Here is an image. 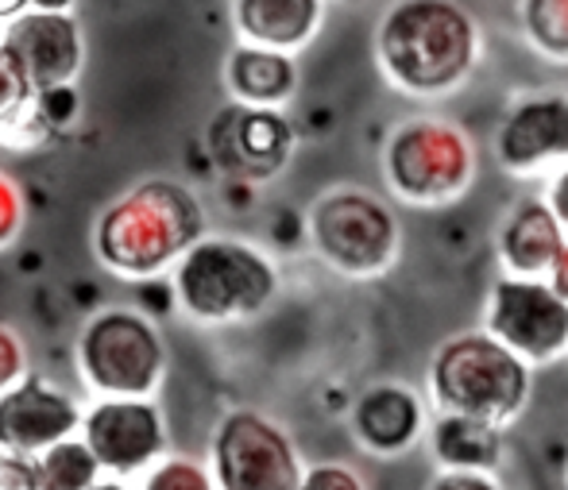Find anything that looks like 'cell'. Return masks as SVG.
Segmentation results:
<instances>
[{
    "label": "cell",
    "instance_id": "6da1fadb",
    "mask_svg": "<svg viewBox=\"0 0 568 490\" xmlns=\"http://www.w3.org/2000/svg\"><path fill=\"white\" fill-rule=\"evenodd\" d=\"M375 67L414 101L453 98L479 70L484 28L460 0H390L375 20Z\"/></svg>",
    "mask_w": 568,
    "mask_h": 490
},
{
    "label": "cell",
    "instance_id": "7a4b0ae2",
    "mask_svg": "<svg viewBox=\"0 0 568 490\" xmlns=\"http://www.w3.org/2000/svg\"><path fill=\"white\" fill-rule=\"evenodd\" d=\"M197 239H205V208L194 190L179 178H143L98 216L93 252L116 278L148 283L179 267Z\"/></svg>",
    "mask_w": 568,
    "mask_h": 490
},
{
    "label": "cell",
    "instance_id": "3957f363",
    "mask_svg": "<svg viewBox=\"0 0 568 490\" xmlns=\"http://www.w3.org/2000/svg\"><path fill=\"white\" fill-rule=\"evenodd\" d=\"M426 387L437 414H464L510 429L530 406L534 367L487 328H464L437 344Z\"/></svg>",
    "mask_w": 568,
    "mask_h": 490
},
{
    "label": "cell",
    "instance_id": "277c9868",
    "mask_svg": "<svg viewBox=\"0 0 568 490\" xmlns=\"http://www.w3.org/2000/svg\"><path fill=\"white\" fill-rule=\"evenodd\" d=\"M179 309L202 325L252 320L278 297V267L263 247L236 236H205L171 270Z\"/></svg>",
    "mask_w": 568,
    "mask_h": 490
},
{
    "label": "cell",
    "instance_id": "5b68a950",
    "mask_svg": "<svg viewBox=\"0 0 568 490\" xmlns=\"http://www.w3.org/2000/svg\"><path fill=\"white\" fill-rule=\"evenodd\" d=\"M383 182L414 208L453 205L476 186V140L456 120L406 116L383 143Z\"/></svg>",
    "mask_w": 568,
    "mask_h": 490
},
{
    "label": "cell",
    "instance_id": "8992f818",
    "mask_svg": "<svg viewBox=\"0 0 568 490\" xmlns=\"http://www.w3.org/2000/svg\"><path fill=\"white\" fill-rule=\"evenodd\" d=\"M306 239L333 275L348 283H372L398 263L403 224L379 194L337 186L310 205Z\"/></svg>",
    "mask_w": 568,
    "mask_h": 490
},
{
    "label": "cell",
    "instance_id": "52a82bcc",
    "mask_svg": "<svg viewBox=\"0 0 568 490\" xmlns=\"http://www.w3.org/2000/svg\"><path fill=\"white\" fill-rule=\"evenodd\" d=\"M78 371L98 398H151L166 371L155 320L140 309H98L78 333Z\"/></svg>",
    "mask_w": 568,
    "mask_h": 490
},
{
    "label": "cell",
    "instance_id": "ba28073f",
    "mask_svg": "<svg viewBox=\"0 0 568 490\" xmlns=\"http://www.w3.org/2000/svg\"><path fill=\"white\" fill-rule=\"evenodd\" d=\"M210 471L217 490H298L306 476L291 432L260 409H232L221 417Z\"/></svg>",
    "mask_w": 568,
    "mask_h": 490
},
{
    "label": "cell",
    "instance_id": "9c48e42d",
    "mask_svg": "<svg viewBox=\"0 0 568 490\" xmlns=\"http://www.w3.org/2000/svg\"><path fill=\"white\" fill-rule=\"evenodd\" d=\"M294 147H298V127L283 109H255V104L229 101L225 109L213 112L210 127H205L210 163L225 182L263 186L291 166Z\"/></svg>",
    "mask_w": 568,
    "mask_h": 490
},
{
    "label": "cell",
    "instance_id": "30bf717a",
    "mask_svg": "<svg viewBox=\"0 0 568 490\" xmlns=\"http://www.w3.org/2000/svg\"><path fill=\"white\" fill-rule=\"evenodd\" d=\"M484 328L530 367L568 359V302L549 278H495L484 305Z\"/></svg>",
    "mask_w": 568,
    "mask_h": 490
},
{
    "label": "cell",
    "instance_id": "8fae6325",
    "mask_svg": "<svg viewBox=\"0 0 568 490\" xmlns=\"http://www.w3.org/2000/svg\"><path fill=\"white\" fill-rule=\"evenodd\" d=\"M82 440L116 479L151 471L166 452L163 409L151 398H98L85 409Z\"/></svg>",
    "mask_w": 568,
    "mask_h": 490
},
{
    "label": "cell",
    "instance_id": "7c38bea8",
    "mask_svg": "<svg viewBox=\"0 0 568 490\" xmlns=\"http://www.w3.org/2000/svg\"><path fill=\"white\" fill-rule=\"evenodd\" d=\"M495 163L515 178H530L568 163V93H523L495 127Z\"/></svg>",
    "mask_w": 568,
    "mask_h": 490
},
{
    "label": "cell",
    "instance_id": "4fadbf2b",
    "mask_svg": "<svg viewBox=\"0 0 568 490\" xmlns=\"http://www.w3.org/2000/svg\"><path fill=\"white\" fill-rule=\"evenodd\" d=\"M82 406L74 394L54 387L43 375H23L12 390L0 394V448L20 456H43L82 432Z\"/></svg>",
    "mask_w": 568,
    "mask_h": 490
},
{
    "label": "cell",
    "instance_id": "5bb4252c",
    "mask_svg": "<svg viewBox=\"0 0 568 490\" xmlns=\"http://www.w3.org/2000/svg\"><path fill=\"white\" fill-rule=\"evenodd\" d=\"M0 43L20 59L23 74L31 78L36 93L54 90V85H74L85 62L82 28L70 12H43L28 8L16 20L4 23Z\"/></svg>",
    "mask_w": 568,
    "mask_h": 490
},
{
    "label": "cell",
    "instance_id": "9a60e30c",
    "mask_svg": "<svg viewBox=\"0 0 568 490\" xmlns=\"http://www.w3.org/2000/svg\"><path fill=\"white\" fill-rule=\"evenodd\" d=\"M348 429L367 456L398 460L429 437L426 398L406 382H372L352 398Z\"/></svg>",
    "mask_w": 568,
    "mask_h": 490
},
{
    "label": "cell",
    "instance_id": "2e32d148",
    "mask_svg": "<svg viewBox=\"0 0 568 490\" xmlns=\"http://www.w3.org/2000/svg\"><path fill=\"white\" fill-rule=\"evenodd\" d=\"M568 244V232L546 205V197H526L503 216L495 255L503 275L515 278H549Z\"/></svg>",
    "mask_w": 568,
    "mask_h": 490
},
{
    "label": "cell",
    "instance_id": "e0dca14e",
    "mask_svg": "<svg viewBox=\"0 0 568 490\" xmlns=\"http://www.w3.org/2000/svg\"><path fill=\"white\" fill-rule=\"evenodd\" d=\"M240 43L298 54L325 23V0H232Z\"/></svg>",
    "mask_w": 568,
    "mask_h": 490
},
{
    "label": "cell",
    "instance_id": "ac0fdd59",
    "mask_svg": "<svg viewBox=\"0 0 568 490\" xmlns=\"http://www.w3.org/2000/svg\"><path fill=\"white\" fill-rule=\"evenodd\" d=\"M225 85L232 101L255 109H283L298 93V62L286 51L236 43L225 59Z\"/></svg>",
    "mask_w": 568,
    "mask_h": 490
},
{
    "label": "cell",
    "instance_id": "d6986e66",
    "mask_svg": "<svg viewBox=\"0 0 568 490\" xmlns=\"http://www.w3.org/2000/svg\"><path fill=\"white\" fill-rule=\"evenodd\" d=\"M429 445L445 471H499L507 429L464 414H437L429 421Z\"/></svg>",
    "mask_w": 568,
    "mask_h": 490
},
{
    "label": "cell",
    "instance_id": "ffe728a7",
    "mask_svg": "<svg viewBox=\"0 0 568 490\" xmlns=\"http://www.w3.org/2000/svg\"><path fill=\"white\" fill-rule=\"evenodd\" d=\"M0 135H12L16 143L43 140L36 124V85L4 43H0Z\"/></svg>",
    "mask_w": 568,
    "mask_h": 490
},
{
    "label": "cell",
    "instance_id": "44dd1931",
    "mask_svg": "<svg viewBox=\"0 0 568 490\" xmlns=\"http://www.w3.org/2000/svg\"><path fill=\"white\" fill-rule=\"evenodd\" d=\"M518 23L541 62L568 67V0H518Z\"/></svg>",
    "mask_w": 568,
    "mask_h": 490
},
{
    "label": "cell",
    "instance_id": "7402d4cb",
    "mask_svg": "<svg viewBox=\"0 0 568 490\" xmlns=\"http://www.w3.org/2000/svg\"><path fill=\"white\" fill-rule=\"evenodd\" d=\"M36 460H39L43 490H90L93 483H101V471H105L82 437L62 440V445L47 448Z\"/></svg>",
    "mask_w": 568,
    "mask_h": 490
},
{
    "label": "cell",
    "instance_id": "603a6c76",
    "mask_svg": "<svg viewBox=\"0 0 568 490\" xmlns=\"http://www.w3.org/2000/svg\"><path fill=\"white\" fill-rule=\"evenodd\" d=\"M140 490H217V479L205 463L190 460V456H166L148 471Z\"/></svg>",
    "mask_w": 568,
    "mask_h": 490
},
{
    "label": "cell",
    "instance_id": "cb8c5ba5",
    "mask_svg": "<svg viewBox=\"0 0 568 490\" xmlns=\"http://www.w3.org/2000/svg\"><path fill=\"white\" fill-rule=\"evenodd\" d=\"M78 112H82V98H78L74 85H54V90L36 93V120L43 135L70 127L78 120Z\"/></svg>",
    "mask_w": 568,
    "mask_h": 490
},
{
    "label": "cell",
    "instance_id": "d4e9b609",
    "mask_svg": "<svg viewBox=\"0 0 568 490\" xmlns=\"http://www.w3.org/2000/svg\"><path fill=\"white\" fill-rule=\"evenodd\" d=\"M298 490H367V483L348 468V463L322 460V463H310Z\"/></svg>",
    "mask_w": 568,
    "mask_h": 490
},
{
    "label": "cell",
    "instance_id": "484cf974",
    "mask_svg": "<svg viewBox=\"0 0 568 490\" xmlns=\"http://www.w3.org/2000/svg\"><path fill=\"white\" fill-rule=\"evenodd\" d=\"M23 216H28V205H23L20 186L0 171V252L16 244V236L23 232Z\"/></svg>",
    "mask_w": 568,
    "mask_h": 490
},
{
    "label": "cell",
    "instance_id": "4316f807",
    "mask_svg": "<svg viewBox=\"0 0 568 490\" xmlns=\"http://www.w3.org/2000/svg\"><path fill=\"white\" fill-rule=\"evenodd\" d=\"M0 490H43L36 456L4 452L0 448Z\"/></svg>",
    "mask_w": 568,
    "mask_h": 490
},
{
    "label": "cell",
    "instance_id": "83f0119b",
    "mask_svg": "<svg viewBox=\"0 0 568 490\" xmlns=\"http://www.w3.org/2000/svg\"><path fill=\"white\" fill-rule=\"evenodd\" d=\"M28 375V348L8 325H0V394L12 390Z\"/></svg>",
    "mask_w": 568,
    "mask_h": 490
},
{
    "label": "cell",
    "instance_id": "f1b7e54d",
    "mask_svg": "<svg viewBox=\"0 0 568 490\" xmlns=\"http://www.w3.org/2000/svg\"><path fill=\"white\" fill-rule=\"evenodd\" d=\"M135 302H140V313H148L151 320L155 317H166L171 309H179V294H174V283L171 278H148V283H135Z\"/></svg>",
    "mask_w": 568,
    "mask_h": 490
},
{
    "label": "cell",
    "instance_id": "f546056e",
    "mask_svg": "<svg viewBox=\"0 0 568 490\" xmlns=\"http://www.w3.org/2000/svg\"><path fill=\"white\" fill-rule=\"evenodd\" d=\"M426 490H507L495 471H437Z\"/></svg>",
    "mask_w": 568,
    "mask_h": 490
},
{
    "label": "cell",
    "instance_id": "4dcf8cb0",
    "mask_svg": "<svg viewBox=\"0 0 568 490\" xmlns=\"http://www.w3.org/2000/svg\"><path fill=\"white\" fill-rule=\"evenodd\" d=\"M546 205L554 208V216L561 221V228L568 232V163L557 166L554 174H549V186H546Z\"/></svg>",
    "mask_w": 568,
    "mask_h": 490
},
{
    "label": "cell",
    "instance_id": "1f68e13d",
    "mask_svg": "<svg viewBox=\"0 0 568 490\" xmlns=\"http://www.w3.org/2000/svg\"><path fill=\"white\" fill-rule=\"evenodd\" d=\"M549 283H554V290L565 297L568 302V244H565V252H561V259H557V267H554V275H549Z\"/></svg>",
    "mask_w": 568,
    "mask_h": 490
},
{
    "label": "cell",
    "instance_id": "d6a6232c",
    "mask_svg": "<svg viewBox=\"0 0 568 490\" xmlns=\"http://www.w3.org/2000/svg\"><path fill=\"white\" fill-rule=\"evenodd\" d=\"M36 4V0H0V23L16 20L20 12H28V8Z\"/></svg>",
    "mask_w": 568,
    "mask_h": 490
},
{
    "label": "cell",
    "instance_id": "836d02e7",
    "mask_svg": "<svg viewBox=\"0 0 568 490\" xmlns=\"http://www.w3.org/2000/svg\"><path fill=\"white\" fill-rule=\"evenodd\" d=\"M31 8H43V12H70L74 0H36Z\"/></svg>",
    "mask_w": 568,
    "mask_h": 490
},
{
    "label": "cell",
    "instance_id": "e575fe53",
    "mask_svg": "<svg viewBox=\"0 0 568 490\" xmlns=\"http://www.w3.org/2000/svg\"><path fill=\"white\" fill-rule=\"evenodd\" d=\"M90 490H132L124 483V479H116V476H109V479H101V483H93Z\"/></svg>",
    "mask_w": 568,
    "mask_h": 490
}]
</instances>
